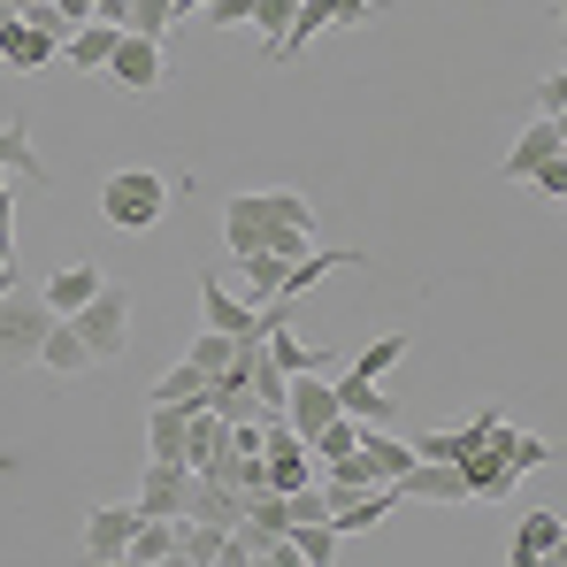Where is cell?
Listing matches in <instances>:
<instances>
[{"label":"cell","mask_w":567,"mask_h":567,"mask_svg":"<svg viewBox=\"0 0 567 567\" xmlns=\"http://www.w3.org/2000/svg\"><path fill=\"white\" fill-rule=\"evenodd\" d=\"M100 215L115 230H154L169 215V177L162 169H107L100 177Z\"/></svg>","instance_id":"1"},{"label":"cell","mask_w":567,"mask_h":567,"mask_svg":"<svg viewBox=\"0 0 567 567\" xmlns=\"http://www.w3.org/2000/svg\"><path fill=\"white\" fill-rule=\"evenodd\" d=\"M47 322H54V307H47L23 277L0 291V369H8V377H16V369H39V338H47Z\"/></svg>","instance_id":"2"},{"label":"cell","mask_w":567,"mask_h":567,"mask_svg":"<svg viewBox=\"0 0 567 567\" xmlns=\"http://www.w3.org/2000/svg\"><path fill=\"white\" fill-rule=\"evenodd\" d=\"M62 322L85 338V353H93V361H123V346H131V284L107 277L93 299H85L78 315H62Z\"/></svg>","instance_id":"3"},{"label":"cell","mask_w":567,"mask_h":567,"mask_svg":"<svg viewBox=\"0 0 567 567\" xmlns=\"http://www.w3.org/2000/svg\"><path fill=\"white\" fill-rule=\"evenodd\" d=\"M100 78H107L115 93H162V85H169V39H146V31H123Z\"/></svg>","instance_id":"4"},{"label":"cell","mask_w":567,"mask_h":567,"mask_svg":"<svg viewBox=\"0 0 567 567\" xmlns=\"http://www.w3.org/2000/svg\"><path fill=\"white\" fill-rule=\"evenodd\" d=\"M199 315H207V330L261 338V307H254L246 291H230V284H223V269H207V277H199Z\"/></svg>","instance_id":"5"},{"label":"cell","mask_w":567,"mask_h":567,"mask_svg":"<svg viewBox=\"0 0 567 567\" xmlns=\"http://www.w3.org/2000/svg\"><path fill=\"white\" fill-rule=\"evenodd\" d=\"M353 453H361V468H369V483H399V475L414 468L422 453L391 430V422H361V437H353Z\"/></svg>","instance_id":"6"},{"label":"cell","mask_w":567,"mask_h":567,"mask_svg":"<svg viewBox=\"0 0 567 567\" xmlns=\"http://www.w3.org/2000/svg\"><path fill=\"white\" fill-rule=\"evenodd\" d=\"M553 154H567L560 123H553V115H529V131H522V138L506 146L498 177H506V185H529V177H537V162H553Z\"/></svg>","instance_id":"7"},{"label":"cell","mask_w":567,"mask_h":567,"mask_svg":"<svg viewBox=\"0 0 567 567\" xmlns=\"http://www.w3.org/2000/svg\"><path fill=\"white\" fill-rule=\"evenodd\" d=\"M54 54H62V31H47L31 16H8V31H0V62L8 70H47Z\"/></svg>","instance_id":"8"},{"label":"cell","mask_w":567,"mask_h":567,"mask_svg":"<svg viewBox=\"0 0 567 567\" xmlns=\"http://www.w3.org/2000/svg\"><path fill=\"white\" fill-rule=\"evenodd\" d=\"M560 545H567V522L553 514V506H537V514H522V522H514V567L560 560Z\"/></svg>","instance_id":"9"},{"label":"cell","mask_w":567,"mask_h":567,"mask_svg":"<svg viewBox=\"0 0 567 567\" xmlns=\"http://www.w3.org/2000/svg\"><path fill=\"white\" fill-rule=\"evenodd\" d=\"M115 567H177V514H138V529H131Z\"/></svg>","instance_id":"10"},{"label":"cell","mask_w":567,"mask_h":567,"mask_svg":"<svg viewBox=\"0 0 567 567\" xmlns=\"http://www.w3.org/2000/svg\"><path fill=\"white\" fill-rule=\"evenodd\" d=\"M131 529H138V506H93V514H85V560L115 567L123 545H131Z\"/></svg>","instance_id":"11"},{"label":"cell","mask_w":567,"mask_h":567,"mask_svg":"<svg viewBox=\"0 0 567 567\" xmlns=\"http://www.w3.org/2000/svg\"><path fill=\"white\" fill-rule=\"evenodd\" d=\"M399 498H430V506H461L468 483H461V461H414L399 475Z\"/></svg>","instance_id":"12"},{"label":"cell","mask_w":567,"mask_h":567,"mask_svg":"<svg viewBox=\"0 0 567 567\" xmlns=\"http://www.w3.org/2000/svg\"><path fill=\"white\" fill-rule=\"evenodd\" d=\"M498 422H506V414H491V406H483V414H468L461 430H422V437H414V453H422V461H461V453H475Z\"/></svg>","instance_id":"13"},{"label":"cell","mask_w":567,"mask_h":567,"mask_svg":"<svg viewBox=\"0 0 567 567\" xmlns=\"http://www.w3.org/2000/svg\"><path fill=\"white\" fill-rule=\"evenodd\" d=\"M461 483H468V498H514V483H522V475L506 468V453L483 437L475 453H461Z\"/></svg>","instance_id":"14"},{"label":"cell","mask_w":567,"mask_h":567,"mask_svg":"<svg viewBox=\"0 0 567 567\" xmlns=\"http://www.w3.org/2000/svg\"><path fill=\"white\" fill-rule=\"evenodd\" d=\"M192 468L185 461H146V483H138V514H185Z\"/></svg>","instance_id":"15"},{"label":"cell","mask_w":567,"mask_h":567,"mask_svg":"<svg viewBox=\"0 0 567 567\" xmlns=\"http://www.w3.org/2000/svg\"><path fill=\"white\" fill-rule=\"evenodd\" d=\"M39 369H47V377H85V369H100V361L85 353V338L54 315V322H47V338H39Z\"/></svg>","instance_id":"16"},{"label":"cell","mask_w":567,"mask_h":567,"mask_svg":"<svg viewBox=\"0 0 567 567\" xmlns=\"http://www.w3.org/2000/svg\"><path fill=\"white\" fill-rule=\"evenodd\" d=\"M185 514L192 522H215V529H230L238 514H246V498L223 483V475H192V491H185Z\"/></svg>","instance_id":"17"},{"label":"cell","mask_w":567,"mask_h":567,"mask_svg":"<svg viewBox=\"0 0 567 567\" xmlns=\"http://www.w3.org/2000/svg\"><path fill=\"white\" fill-rule=\"evenodd\" d=\"M223 437H230V422H223L215 406H192V414H185V453H177V461H185L192 475H199V468H215Z\"/></svg>","instance_id":"18"},{"label":"cell","mask_w":567,"mask_h":567,"mask_svg":"<svg viewBox=\"0 0 567 567\" xmlns=\"http://www.w3.org/2000/svg\"><path fill=\"white\" fill-rule=\"evenodd\" d=\"M100 284H107V269H93V261H70V269H54V277H47V291H39V299H47L54 315H78Z\"/></svg>","instance_id":"19"},{"label":"cell","mask_w":567,"mask_h":567,"mask_svg":"<svg viewBox=\"0 0 567 567\" xmlns=\"http://www.w3.org/2000/svg\"><path fill=\"white\" fill-rule=\"evenodd\" d=\"M115 39H123L115 23H78V31L62 39V62H70V70H85V78H100V70H107V54H115Z\"/></svg>","instance_id":"20"},{"label":"cell","mask_w":567,"mask_h":567,"mask_svg":"<svg viewBox=\"0 0 567 567\" xmlns=\"http://www.w3.org/2000/svg\"><path fill=\"white\" fill-rule=\"evenodd\" d=\"M223 545H230V529L177 514V567H223Z\"/></svg>","instance_id":"21"},{"label":"cell","mask_w":567,"mask_h":567,"mask_svg":"<svg viewBox=\"0 0 567 567\" xmlns=\"http://www.w3.org/2000/svg\"><path fill=\"white\" fill-rule=\"evenodd\" d=\"M330 391H338V406H346L353 422H399V399H391V391H377V383H361V377H330Z\"/></svg>","instance_id":"22"},{"label":"cell","mask_w":567,"mask_h":567,"mask_svg":"<svg viewBox=\"0 0 567 567\" xmlns=\"http://www.w3.org/2000/svg\"><path fill=\"white\" fill-rule=\"evenodd\" d=\"M185 453V406L146 399V461H177Z\"/></svg>","instance_id":"23"},{"label":"cell","mask_w":567,"mask_h":567,"mask_svg":"<svg viewBox=\"0 0 567 567\" xmlns=\"http://www.w3.org/2000/svg\"><path fill=\"white\" fill-rule=\"evenodd\" d=\"M491 445L506 453V468H514V475L553 468V445H545V437H529V430H514V422H498V430H491Z\"/></svg>","instance_id":"24"},{"label":"cell","mask_w":567,"mask_h":567,"mask_svg":"<svg viewBox=\"0 0 567 567\" xmlns=\"http://www.w3.org/2000/svg\"><path fill=\"white\" fill-rule=\"evenodd\" d=\"M146 399H162V406H207V377H199V369H192V361H177V369H162V377H154V391H146Z\"/></svg>","instance_id":"25"},{"label":"cell","mask_w":567,"mask_h":567,"mask_svg":"<svg viewBox=\"0 0 567 567\" xmlns=\"http://www.w3.org/2000/svg\"><path fill=\"white\" fill-rule=\"evenodd\" d=\"M291 553H299V567H330L346 553V537L330 522H291Z\"/></svg>","instance_id":"26"},{"label":"cell","mask_w":567,"mask_h":567,"mask_svg":"<svg viewBox=\"0 0 567 567\" xmlns=\"http://www.w3.org/2000/svg\"><path fill=\"white\" fill-rule=\"evenodd\" d=\"M399 353H406V330H383V338H369V346L353 353V369H346V377H361V383H383V369H391Z\"/></svg>","instance_id":"27"},{"label":"cell","mask_w":567,"mask_h":567,"mask_svg":"<svg viewBox=\"0 0 567 567\" xmlns=\"http://www.w3.org/2000/svg\"><path fill=\"white\" fill-rule=\"evenodd\" d=\"M315 246V215L307 223H261V254H277V261H299Z\"/></svg>","instance_id":"28"},{"label":"cell","mask_w":567,"mask_h":567,"mask_svg":"<svg viewBox=\"0 0 567 567\" xmlns=\"http://www.w3.org/2000/svg\"><path fill=\"white\" fill-rule=\"evenodd\" d=\"M230 353H238V338H230V330H199V338L185 346V361L199 369V377H215V369H223Z\"/></svg>","instance_id":"29"},{"label":"cell","mask_w":567,"mask_h":567,"mask_svg":"<svg viewBox=\"0 0 567 567\" xmlns=\"http://www.w3.org/2000/svg\"><path fill=\"white\" fill-rule=\"evenodd\" d=\"M169 23H177V0H131V31L169 39Z\"/></svg>","instance_id":"30"},{"label":"cell","mask_w":567,"mask_h":567,"mask_svg":"<svg viewBox=\"0 0 567 567\" xmlns=\"http://www.w3.org/2000/svg\"><path fill=\"white\" fill-rule=\"evenodd\" d=\"M291 8H299V0H254V31H261L269 47L284 39V23H291Z\"/></svg>","instance_id":"31"},{"label":"cell","mask_w":567,"mask_h":567,"mask_svg":"<svg viewBox=\"0 0 567 567\" xmlns=\"http://www.w3.org/2000/svg\"><path fill=\"white\" fill-rule=\"evenodd\" d=\"M199 16H207V23H223V31H238V23H254V0H207Z\"/></svg>","instance_id":"32"},{"label":"cell","mask_w":567,"mask_h":567,"mask_svg":"<svg viewBox=\"0 0 567 567\" xmlns=\"http://www.w3.org/2000/svg\"><path fill=\"white\" fill-rule=\"evenodd\" d=\"M560 107H567V78H560V70H545V78H537V115L560 123Z\"/></svg>","instance_id":"33"},{"label":"cell","mask_w":567,"mask_h":567,"mask_svg":"<svg viewBox=\"0 0 567 567\" xmlns=\"http://www.w3.org/2000/svg\"><path fill=\"white\" fill-rule=\"evenodd\" d=\"M529 185L545 192V199H567V154H553V162H537V177Z\"/></svg>","instance_id":"34"},{"label":"cell","mask_w":567,"mask_h":567,"mask_svg":"<svg viewBox=\"0 0 567 567\" xmlns=\"http://www.w3.org/2000/svg\"><path fill=\"white\" fill-rule=\"evenodd\" d=\"M93 23H115V31H131V0H93Z\"/></svg>","instance_id":"35"},{"label":"cell","mask_w":567,"mask_h":567,"mask_svg":"<svg viewBox=\"0 0 567 567\" xmlns=\"http://www.w3.org/2000/svg\"><path fill=\"white\" fill-rule=\"evenodd\" d=\"M47 8L62 16V31H70V23H93V0H47Z\"/></svg>","instance_id":"36"},{"label":"cell","mask_w":567,"mask_h":567,"mask_svg":"<svg viewBox=\"0 0 567 567\" xmlns=\"http://www.w3.org/2000/svg\"><path fill=\"white\" fill-rule=\"evenodd\" d=\"M8 284H16V254L0 246V291H8Z\"/></svg>","instance_id":"37"},{"label":"cell","mask_w":567,"mask_h":567,"mask_svg":"<svg viewBox=\"0 0 567 567\" xmlns=\"http://www.w3.org/2000/svg\"><path fill=\"white\" fill-rule=\"evenodd\" d=\"M8 16H16V8H0V31H8Z\"/></svg>","instance_id":"38"}]
</instances>
